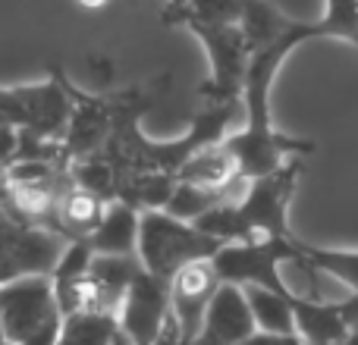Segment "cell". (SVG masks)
Returning a JSON list of instances; mask_svg holds the SVG:
<instances>
[{"instance_id": "1", "label": "cell", "mask_w": 358, "mask_h": 345, "mask_svg": "<svg viewBox=\"0 0 358 345\" xmlns=\"http://www.w3.org/2000/svg\"><path fill=\"white\" fill-rule=\"evenodd\" d=\"M317 38L346 41L358 50V0H324V13L317 19H311V22L289 19L286 29L271 44H264L261 50H255L248 57L245 91H242L245 126L236 135L223 138V145L229 148V154L236 161L239 179H245V182L283 167L292 154H315V142L292 138L273 126L271 91L286 57H292L302 44L317 41Z\"/></svg>"}, {"instance_id": "2", "label": "cell", "mask_w": 358, "mask_h": 345, "mask_svg": "<svg viewBox=\"0 0 358 345\" xmlns=\"http://www.w3.org/2000/svg\"><path fill=\"white\" fill-rule=\"evenodd\" d=\"M220 245L223 242L201 233L195 223L176 220L167 210L138 214L136 258L142 264V270H148L151 277L164 279V283H170L182 267L198 264V260H210L220 251Z\"/></svg>"}, {"instance_id": "3", "label": "cell", "mask_w": 358, "mask_h": 345, "mask_svg": "<svg viewBox=\"0 0 358 345\" xmlns=\"http://www.w3.org/2000/svg\"><path fill=\"white\" fill-rule=\"evenodd\" d=\"M63 317L48 277H19L0 286V336L13 345H57Z\"/></svg>"}, {"instance_id": "4", "label": "cell", "mask_w": 358, "mask_h": 345, "mask_svg": "<svg viewBox=\"0 0 358 345\" xmlns=\"http://www.w3.org/2000/svg\"><path fill=\"white\" fill-rule=\"evenodd\" d=\"M299 260V239H255V242H229L210 258L217 279L229 286H258L280 295H289V283L283 277L286 264Z\"/></svg>"}, {"instance_id": "5", "label": "cell", "mask_w": 358, "mask_h": 345, "mask_svg": "<svg viewBox=\"0 0 358 345\" xmlns=\"http://www.w3.org/2000/svg\"><path fill=\"white\" fill-rule=\"evenodd\" d=\"M302 176V161H286L267 176L248 179L242 195L236 198V214L255 239H292L289 201Z\"/></svg>"}, {"instance_id": "6", "label": "cell", "mask_w": 358, "mask_h": 345, "mask_svg": "<svg viewBox=\"0 0 358 345\" xmlns=\"http://www.w3.org/2000/svg\"><path fill=\"white\" fill-rule=\"evenodd\" d=\"M189 31L201 41L210 63V75L198 85L201 101H242L248 75V47L239 25H189Z\"/></svg>"}, {"instance_id": "7", "label": "cell", "mask_w": 358, "mask_h": 345, "mask_svg": "<svg viewBox=\"0 0 358 345\" xmlns=\"http://www.w3.org/2000/svg\"><path fill=\"white\" fill-rule=\"evenodd\" d=\"M63 85H66V94L73 101V117H69L60 145L66 163H73L79 157H88L104 148V142L113 132L117 110L123 104V91H82L79 85H73L69 75L63 79Z\"/></svg>"}, {"instance_id": "8", "label": "cell", "mask_w": 358, "mask_h": 345, "mask_svg": "<svg viewBox=\"0 0 358 345\" xmlns=\"http://www.w3.org/2000/svg\"><path fill=\"white\" fill-rule=\"evenodd\" d=\"M117 323L132 345H157L170 323V283L138 270L117 311Z\"/></svg>"}, {"instance_id": "9", "label": "cell", "mask_w": 358, "mask_h": 345, "mask_svg": "<svg viewBox=\"0 0 358 345\" xmlns=\"http://www.w3.org/2000/svg\"><path fill=\"white\" fill-rule=\"evenodd\" d=\"M217 289H220V279L210 260L182 267L170 279V321L176 327V345H195Z\"/></svg>"}, {"instance_id": "10", "label": "cell", "mask_w": 358, "mask_h": 345, "mask_svg": "<svg viewBox=\"0 0 358 345\" xmlns=\"http://www.w3.org/2000/svg\"><path fill=\"white\" fill-rule=\"evenodd\" d=\"M289 308L296 333L308 345H343L352 330H358V295L346 298H311L289 292Z\"/></svg>"}, {"instance_id": "11", "label": "cell", "mask_w": 358, "mask_h": 345, "mask_svg": "<svg viewBox=\"0 0 358 345\" xmlns=\"http://www.w3.org/2000/svg\"><path fill=\"white\" fill-rule=\"evenodd\" d=\"M255 333H258V327H255V317L248 311L242 286L220 283V289L210 298V308L204 314L195 345H242Z\"/></svg>"}, {"instance_id": "12", "label": "cell", "mask_w": 358, "mask_h": 345, "mask_svg": "<svg viewBox=\"0 0 358 345\" xmlns=\"http://www.w3.org/2000/svg\"><path fill=\"white\" fill-rule=\"evenodd\" d=\"M104 198L92 195V191L79 189V185H69L54 204V214L48 220V229L57 233L63 242H79V239H88V235L98 229L101 216L107 210Z\"/></svg>"}, {"instance_id": "13", "label": "cell", "mask_w": 358, "mask_h": 345, "mask_svg": "<svg viewBox=\"0 0 358 345\" xmlns=\"http://www.w3.org/2000/svg\"><path fill=\"white\" fill-rule=\"evenodd\" d=\"M176 179L185 182V185L214 189V191H227V189H239V185H245V179H239L233 154H229V148L223 142L195 151V154L179 167Z\"/></svg>"}, {"instance_id": "14", "label": "cell", "mask_w": 358, "mask_h": 345, "mask_svg": "<svg viewBox=\"0 0 358 345\" xmlns=\"http://www.w3.org/2000/svg\"><path fill=\"white\" fill-rule=\"evenodd\" d=\"M138 270H142V264L136 254H94L92 267H88V283L94 286L104 311L117 314Z\"/></svg>"}, {"instance_id": "15", "label": "cell", "mask_w": 358, "mask_h": 345, "mask_svg": "<svg viewBox=\"0 0 358 345\" xmlns=\"http://www.w3.org/2000/svg\"><path fill=\"white\" fill-rule=\"evenodd\" d=\"M94 254H136L138 245V210L123 201H110L101 216L98 229L88 235Z\"/></svg>"}, {"instance_id": "16", "label": "cell", "mask_w": 358, "mask_h": 345, "mask_svg": "<svg viewBox=\"0 0 358 345\" xmlns=\"http://www.w3.org/2000/svg\"><path fill=\"white\" fill-rule=\"evenodd\" d=\"M176 191V176L170 172H157V170H142V172H129L117 189V201L136 207L138 214L145 210H164L167 201Z\"/></svg>"}, {"instance_id": "17", "label": "cell", "mask_w": 358, "mask_h": 345, "mask_svg": "<svg viewBox=\"0 0 358 345\" xmlns=\"http://www.w3.org/2000/svg\"><path fill=\"white\" fill-rule=\"evenodd\" d=\"M299 260L321 277L343 283L352 295H358V251L352 248H321L299 239Z\"/></svg>"}, {"instance_id": "18", "label": "cell", "mask_w": 358, "mask_h": 345, "mask_svg": "<svg viewBox=\"0 0 358 345\" xmlns=\"http://www.w3.org/2000/svg\"><path fill=\"white\" fill-rule=\"evenodd\" d=\"M245 292L248 311L255 317L258 333H296V321H292V308H289V295H280L271 289H258V286H242Z\"/></svg>"}, {"instance_id": "19", "label": "cell", "mask_w": 358, "mask_h": 345, "mask_svg": "<svg viewBox=\"0 0 358 345\" xmlns=\"http://www.w3.org/2000/svg\"><path fill=\"white\" fill-rule=\"evenodd\" d=\"M286 22H289V16H283V13L277 10L273 0H242L239 29H242V35H245L252 54L261 50L264 44H271L273 38L286 29Z\"/></svg>"}, {"instance_id": "20", "label": "cell", "mask_w": 358, "mask_h": 345, "mask_svg": "<svg viewBox=\"0 0 358 345\" xmlns=\"http://www.w3.org/2000/svg\"><path fill=\"white\" fill-rule=\"evenodd\" d=\"M242 0H185L176 13L161 16L164 25H239Z\"/></svg>"}, {"instance_id": "21", "label": "cell", "mask_w": 358, "mask_h": 345, "mask_svg": "<svg viewBox=\"0 0 358 345\" xmlns=\"http://www.w3.org/2000/svg\"><path fill=\"white\" fill-rule=\"evenodd\" d=\"M117 333V314H69L63 317L57 345H110Z\"/></svg>"}, {"instance_id": "22", "label": "cell", "mask_w": 358, "mask_h": 345, "mask_svg": "<svg viewBox=\"0 0 358 345\" xmlns=\"http://www.w3.org/2000/svg\"><path fill=\"white\" fill-rule=\"evenodd\" d=\"M16 148H19V132L13 126H0V172L16 161Z\"/></svg>"}, {"instance_id": "23", "label": "cell", "mask_w": 358, "mask_h": 345, "mask_svg": "<svg viewBox=\"0 0 358 345\" xmlns=\"http://www.w3.org/2000/svg\"><path fill=\"white\" fill-rule=\"evenodd\" d=\"M242 345H308L299 333H286V336H277V333H255L248 336Z\"/></svg>"}, {"instance_id": "24", "label": "cell", "mask_w": 358, "mask_h": 345, "mask_svg": "<svg viewBox=\"0 0 358 345\" xmlns=\"http://www.w3.org/2000/svg\"><path fill=\"white\" fill-rule=\"evenodd\" d=\"M76 3H79L82 10H92V13H94V10H104L110 0H76Z\"/></svg>"}, {"instance_id": "25", "label": "cell", "mask_w": 358, "mask_h": 345, "mask_svg": "<svg viewBox=\"0 0 358 345\" xmlns=\"http://www.w3.org/2000/svg\"><path fill=\"white\" fill-rule=\"evenodd\" d=\"M182 3H185V0H170V3L164 6V16H170V13H176L179 6H182Z\"/></svg>"}, {"instance_id": "26", "label": "cell", "mask_w": 358, "mask_h": 345, "mask_svg": "<svg viewBox=\"0 0 358 345\" xmlns=\"http://www.w3.org/2000/svg\"><path fill=\"white\" fill-rule=\"evenodd\" d=\"M343 345H358V330H352V333L343 339Z\"/></svg>"}, {"instance_id": "27", "label": "cell", "mask_w": 358, "mask_h": 345, "mask_svg": "<svg viewBox=\"0 0 358 345\" xmlns=\"http://www.w3.org/2000/svg\"><path fill=\"white\" fill-rule=\"evenodd\" d=\"M110 345H132V342H129V339H126V336H123V333H117V336H113V342H110Z\"/></svg>"}, {"instance_id": "28", "label": "cell", "mask_w": 358, "mask_h": 345, "mask_svg": "<svg viewBox=\"0 0 358 345\" xmlns=\"http://www.w3.org/2000/svg\"><path fill=\"white\" fill-rule=\"evenodd\" d=\"M0 342H3V336H0Z\"/></svg>"}]
</instances>
